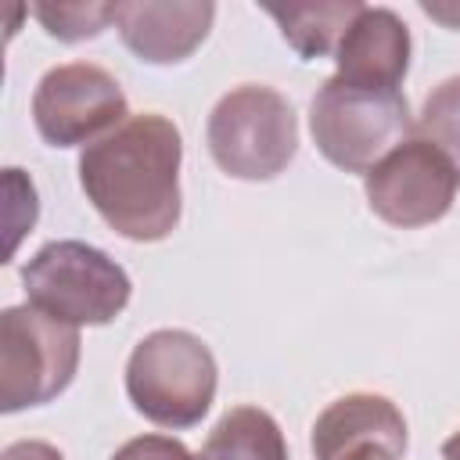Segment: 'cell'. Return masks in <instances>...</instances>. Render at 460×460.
I'll use <instances>...</instances> for the list:
<instances>
[{"label":"cell","mask_w":460,"mask_h":460,"mask_svg":"<svg viewBox=\"0 0 460 460\" xmlns=\"http://www.w3.org/2000/svg\"><path fill=\"white\" fill-rule=\"evenodd\" d=\"M180 129L144 111L79 155V187L126 241H162L180 223Z\"/></svg>","instance_id":"obj_1"},{"label":"cell","mask_w":460,"mask_h":460,"mask_svg":"<svg viewBox=\"0 0 460 460\" xmlns=\"http://www.w3.org/2000/svg\"><path fill=\"white\" fill-rule=\"evenodd\" d=\"M201 460H291L280 424L259 406L226 410L208 431Z\"/></svg>","instance_id":"obj_13"},{"label":"cell","mask_w":460,"mask_h":460,"mask_svg":"<svg viewBox=\"0 0 460 460\" xmlns=\"http://www.w3.org/2000/svg\"><path fill=\"white\" fill-rule=\"evenodd\" d=\"M338 79L370 90H399L410 68V29L388 7H359L334 50Z\"/></svg>","instance_id":"obj_10"},{"label":"cell","mask_w":460,"mask_h":460,"mask_svg":"<svg viewBox=\"0 0 460 460\" xmlns=\"http://www.w3.org/2000/svg\"><path fill=\"white\" fill-rule=\"evenodd\" d=\"M345 460H399L395 453H388L385 446H359L356 453H349Z\"/></svg>","instance_id":"obj_18"},{"label":"cell","mask_w":460,"mask_h":460,"mask_svg":"<svg viewBox=\"0 0 460 460\" xmlns=\"http://www.w3.org/2000/svg\"><path fill=\"white\" fill-rule=\"evenodd\" d=\"M111 460H201V456H194L183 442H176L169 435H140V438H129L126 446H119L111 453Z\"/></svg>","instance_id":"obj_16"},{"label":"cell","mask_w":460,"mask_h":460,"mask_svg":"<svg viewBox=\"0 0 460 460\" xmlns=\"http://www.w3.org/2000/svg\"><path fill=\"white\" fill-rule=\"evenodd\" d=\"M456 187L460 180H456L453 162L420 137L402 140L363 180L370 212L402 230L442 219L453 208Z\"/></svg>","instance_id":"obj_8"},{"label":"cell","mask_w":460,"mask_h":460,"mask_svg":"<svg viewBox=\"0 0 460 460\" xmlns=\"http://www.w3.org/2000/svg\"><path fill=\"white\" fill-rule=\"evenodd\" d=\"M212 349L176 327L151 331L126 359V395L137 413L158 428H194L216 399Z\"/></svg>","instance_id":"obj_2"},{"label":"cell","mask_w":460,"mask_h":460,"mask_svg":"<svg viewBox=\"0 0 460 460\" xmlns=\"http://www.w3.org/2000/svg\"><path fill=\"white\" fill-rule=\"evenodd\" d=\"M216 4L208 0H119L115 29L122 43L147 65H176L190 58L208 36Z\"/></svg>","instance_id":"obj_9"},{"label":"cell","mask_w":460,"mask_h":460,"mask_svg":"<svg viewBox=\"0 0 460 460\" xmlns=\"http://www.w3.org/2000/svg\"><path fill=\"white\" fill-rule=\"evenodd\" d=\"M129 115L126 93L111 72L90 61L50 68L32 93V122L54 147L93 144L119 129Z\"/></svg>","instance_id":"obj_7"},{"label":"cell","mask_w":460,"mask_h":460,"mask_svg":"<svg viewBox=\"0 0 460 460\" xmlns=\"http://www.w3.org/2000/svg\"><path fill=\"white\" fill-rule=\"evenodd\" d=\"M212 162L234 180H273L298 151V122L291 101L259 83L223 93L205 126Z\"/></svg>","instance_id":"obj_3"},{"label":"cell","mask_w":460,"mask_h":460,"mask_svg":"<svg viewBox=\"0 0 460 460\" xmlns=\"http://www.w3.org/2000/svg\"><path fill=\"white\" fill-rule=\"evenodd\" d=\"M442 460H460V431H453V435L442 442Z\"/></svg>","instance_id":"obj_19"},{"label":"cell","mask_w":460,"mask_h":460,"mask_svg":"<svg viewBox=\"0 0 460 460\" xmlns=\"http://www.w3.org/2000/svg\"><path fill=\"white\" fill-rule=\"evenodd\" d=\"M79 367V327L36 305H11L0 316V410L18 413L58 399Z\"/></svg>","instance_id":"obj_6"},{"label":"cell","mask_w":460,"mask_h":460,"mask_svg":"<svg viewBox=\"0 0 460 460\" xmlns=\"http://www.w3.org/2000/svg\"><path fill=\"white\" fill-rule=\"evenodd\" d=\"M356 0H320V4H262V11L280 25L288 47L302 58H327L338 50L349 22L359 14Z\"/></svg>","instance_id":"obj_12"},{"label":"cell","mask_w":460,"mask_h":460,"mask_svg":"<svg viewBox=\"0 0 460 460\" xmlns=\"http://www.w3.org/2000/svg\"><path fill=\"white\" fill-rule=\"evenodd\" d=\"M313 460H345L359 446H385L388 453H406V420L399 406L374 392H352L334 399L313 424L309 435Z\"/></svg>","instance_id":"obj_11"},{"label":"cell","mask_w":460,"mask_h":460,"mask_svg":"<svg viewBox=\"0 0 460 460\" xmlns=\"http://www.w3.org/2000/svg\"><path fill=\"white\" fill-rule=\"evenodd\" d=\"M40 25L61 40V43H79V40H93L101 36L111 18H115V4H97V0H61V4H32L29 7Z\"/></svg>","instance_id":"obj_15"},{"label":"cell","mask_w":460,"mask_h":460,"mask_svg":"<svg viewBox=\"0 0 460 460\" xmlns=\"http://www.w3.org/2000/svg\"><path fill=\"white\" fill-rule=\"evenodd\" d=\"M417 133L453 162L460 180V75L438 83L424 97V108L417 115Z\"/></svg>","instance_id":"obj_14"},{"label":"cell","mask_w":460,"mask_h":460,"mask_svg":"<svg viewBox=\"0 0 460 460\" xmlns=\"http://www.w3.org/2000/svg\"><path fill=\"white\" fill-rule=\"evenodd\" d=\"M29 305L72 327L111 323L129 305V273L86 241H50L22 266Z\"/></svg>","instance_id":"obj_4"},{"label":"cell","mask_w":460,"mask_h":460,"mask_svg":"<svg viewBox=\"0 0 460 460\" xmlns=\"http://www.w3.org/2000/svg\"><path fill=\"white\" fill-rule=\"evenodd\" d=\"M413 129L402 90L352 86L331 75L309 104V133L320 155L345 172H370Z\"/></svg>","instance_id":"obj_5"},{"label":"cell","mask_w":460,"mask_h":460,"mask_svg":"<svg viewBox=\"0 0 460 460\" xmlns=\"http://www.w3.org/2000/svg\"><path fill=\"white\" fill-rule=\"evenodd\" d=\"M0 460H65L50 442H40V438H22V442H11Z\"/></svg>","instance_id":"obj_17"}]
</instances>
